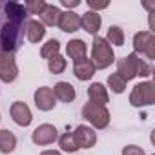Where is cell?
Listing matches in <instances>:
<instances>
[{
	"mask_svg": "<svg viewBox=\"0 0 155 155\" xmlns=\"http://www.w3.org/2000/svg\"><path fill=\"white\" fill-rule=\"evenodd\" d=\"M28 11L15 0H0V53H17L24 44Z\"/></svg>",
	"mask_w": 155,
	"mask_h": 155,
	"instance_id": "cell-1",
	"label": "cell"
},
{
	"mask_svg": "<svg viewBox=\"0 0 155 155\" xmlns=\"http://www.w3.org/2000/svg\"><path fill=\"white\" fill-rule=\"evenodd\" d=\"M95 66V69H106L115 62V51L113 48L106 42L104 37L95 35L93 42H91V58H90Z\"/></svg>",
	"mask_w": 155,
	"mask_h": 155,
	"instance_id": "cell-2",
	"label": "cell"
},
{
	"mask_svg": "<svg viewBox=\"0 0 155 155\" xmlns=\"http://www.w3.org/2000/svg\"><path fill=\"white\" fill-rule=\"evenodd\" d=\"M82 117L91 124L93 130H104L110 124V110L106 106L95 104V102H86L82 106Z\"/></svg>",
	"mask_w": 155,
	"mask_h": 155,
	"instance_id": "cell-3",
	"label": "cell"
},
{
	"mask_svg": "<svg viewBox=\"0 0 155 155\" xmlns=\"http://www.w3.org/2000/svg\"><path fill=\"white\" fill-rule=\"evenodd\" d=\"M133 53L146 57L148 62L155 58V37L151 31H137L133 35Z\"/></svg>",
	"mask_w": 155,
	"mask_h": 155,
	"instance_id": "cell-4",
	"label": "cell"
},
{
	"mask_svg": "<svg viewBox=\"0 0 155 155\" xmlns=\"http://www.w3.org/2000/svg\"><path fill=\"white\" fill-rule=\"evenodd\" d=\"M130 104L133 108L151 106L153 104V82L151 81H144V82L135 84L131 93H130Z\"/></svg>",
	"mask_w": 155,
	"mask_h": 155,
	"instance_id": "cell-5",
	"label": "cell"
},
{
	"mask_svg": "<svg viewBox=\"0 0 155 155\" xmlns=\"http://www.w3.org/2000/svg\"><path fill=\"white\" fill-rule=\"evenodd\" d=\"M140 62L142 58L135 53H130V55H124L122 58H119L117 62V73L122 77L126 82L133 81L135 77L139 75V68H140Z\"/></svg>",
	"mask_w": 155,
	"mask_h": 155,
	"instance_id": "cell-6",
	"label": "cell"
},
{
	"mask_svg": "<svg viewBox=\"0 0 155 155\" xmlns=\"http://www.w3.org/2000/svg\"><path fill=\"white\" fill-rule=\"evenodd\" d=\"M18 77V64L13 53H0V81L4 84H11Z\"/></svg>",
	"mask_w": 155,
	"mask_h": 155,
	"instance_id": "cell-7",
	"label": "cell"
},
{
	"mask_svg": "<svg viewBox=\"0 0 155 155\" xmlns=\"http://www.w3.org/2000/svg\"><path fill=\"white\" fill-rule=\"evenodd\" d=\"M58 139V130L53 126V124H40L33 130L31 133V140L37 144V146H48V144H53L55 140Z\"/></svg>",
	"mask_w": 155,
	"mask_h": 155,
	"instance_id": "cell-8",
	"label": "cell"
},
{
	"mask_svg": "<svg viewBox=\"0 0 155 155\" xmlns=\"http://www.w3.org/2000/svg\"><path fill=\"white\" fill-rule=\"evenodd\" d=\"M9 113H11L13 122L22 126V128H28L31 124V120H33V113H31L29 106L26 102H22V101H15L11 104V108H9Z\"/></svg>",
	"mask_w": 155,
	"mask_h": 155,
	"instance_id": "cell-9",
	"label": "cell"
},
{
	"mask_svg": "<svg viewBox=\"0 0 155 155\" xmlns=\"http://www.w3.org/2000/svg\"><path fill=\"white\" fill-rule=\"evenodd\" d=\"M73 133V139H75V142H77V146H79V150L81 148H93L95 144H97V131L91 128V126H77L75 128V131H71Z\"/></svg>",
	"mask_w": 155,
	"mask_h": 155,
	"instance_id": "cell-10",
	"label": "cell"
},
{
	"mask_svg": "<svg viewBox=\"0 0 155 155\" xmlns=\"http://www.w3.org/2000/svg\"><path fill=\"white\" fill-rule=\"evenodd\" d=\"M33 99H35V106L40 110V111H51L55 106H57V99L53 95V90L49 86H40L37 88V91L33 93Z\"/></svg>",
	"mask_w": 155,
	"mask_h": 155,
	"instance_id": "cell-11",
	"label": "cell"
},
{
	"mask_svg": "<svg viewBox=\"0 0 155 155\" xmlns=\"http://www.w3.org/2000/svg\"><path fill=\"white\" fill-rule=\"evenodd\" d=\"M58 28L64 33H75L81 29V15L75 11H62L58 18Z\"/></svg>",
	"mask_w": 155,
	"mask_h": 155,
	"instance_id": "cell-12",
	"label": "cell"
},
{
	"mask_svg": "<svg viewBox=\"0 0 155 155\" xmlns=\"http://www.w3.org/2000/svg\"><path fill=\"white\" fill-rule=\"evenodd\" d=\"M95 71H97V69H95L93 62H91L88 57H84V58H81V60L73 62V75H75L79 81H90V79H93Z\"/></svg>",
	"mask_w": 155,
	"mask_h": 155,
	"instance_id": "cell-13",
	"label": "cell"
},
{
	"mask_svg": "<svg viewBox=\"0 0 155 155\" xmlns=\"http://www.w3.org/2000/svg\"><path fill=\"white\" fill-rule=\"evenodd\" d=\"M44 37H46V26L37 18H29L26 22V38L31 44H38L42 42Z\"/></svg>",
	"mask_w": 155,
	"mask_h": 155,
	"instance_id": "cell-14",
	"label": "cell"
},
{
	"mask_svg": "<svg viewBox=\"0 0 155 155\" xmlns=\"http://www.w3.org/2000/svg\"><path fill=\"white\" fill-rule=\"evenodd\" d=\"M51 90H53L55 99H57V101H60V102H64V104H71V102L75 101V97H77L75 88H73L69 82H64V81L57 82Z\"/></svg>",
	"mask_w": 155,
	"mask_h": 155,
	"instance_id": "cell-15",
	"label": "cell"
},
{
	"mask_svg": "<svg viewBox=\"0 0 155 155\" xmlns=\"http://www.w3.org/2000/svg\"><path fill=\"white\" fill-rule=\"evenodd\" d=\"M88 99L90 102H95V104H101V106H106L110 102V93H108V88L101 82H91L88 86Z\"/></svg>",
	"mask_w": 155,
	"mask_h": 155,
	"instance_id": "cell-16",
	"label": "cell"
},
{
	"mask_svg": "<svg viewBox=\"0 0 155 155\" xmlns=\"http://www.w3.org/2000/svg\"><path fill=\"white\" fill-rule=\"evenodd\" d=\"M101 26H102V18H101V15L95 13V11H86V13L81 17V28H82L86 33L93 35V37L99 33Z\"/></svg>",
	"mask_w": 155,
	"mask_h": 155,
	"instance_id": "cell-17",
	"label": "cell"
},
{
	"mask_svg": "<svg viewBox=\"0 0 155 155\" xmlns=\"http://www.w3.org/2000/svg\"><path fill=\"white\" fill-rule=\"evenodd\" d=\"M86 53H88V44H86L82 38H73V40H69V42L66 44V55H68L73 62L84 58Z\"/></svg>",
	"mask_w": 155,
	"mask_h": 155,
	"instance_id": "cell-18",
	"label": "cell"
},
{
	"mask_svg": "<svg viewBox=\"0 0 155 155\" xmlns=\"http://www.w3.org/2000/svg\"><path fill=\"white\" fill-rule=\"evenodd\" d=\"M60 9L55 6V4H46V8L42 9V13L38 15L40 17V22L44 26H49V28H55L58 26V18H60Z\"/></svg>",
	"mask_w": 155,
	"mask_h": 155,
	"instance_id": "cell-19",
	"label": "cell"
},
{
	"mask_svg": "<svg viewBox=\"0 0 155 155\" xmlns=\"http://www.w3.org/2000/svg\"><path fill=\"white\" fill-rule=\"evenodd\" d=\"M17 148V137L9 130H0V153H11Z\"/></svg>",
	"mask_w": 155,
	"mask_h": 155,
	"instance_id": "cell-20",
	"label": "cell"
},
{
	"mask_svg": "<svg viewBox=\"0 0 155 155\" xmlns=\"http://www.w3.org/2000/svg\"><path fill=\"white\" fill-rule=\"evenodd\" d=\"M58 146L62 151H68V153H75V151H79V146H77L75 139H73V133L71 131H66L62 135H58Z\"/></svg>",
	"mask_w": 155,
	"mask_h": 155,
	"instance_id": "cell-21",
	"label": "cell"
},
{
	"mask_svg": "<svg viewBox=\"0 0 155 155\" xmlns=\"http://www.w3.org/2000/svg\"><path fill=\"white\" fill-rule=\"evenodd\" d=\"M106 42L113 48V46H122L124 44V29L120 26H110L108 35H106Z\"/></svg>",
	"mask_w": 155,
	"mask_h": 155,
	"instance_id": "cell-22",
	"label": "cell"
},
{
	"mask_svg": "<svg viewBox=\"0 0 155 155\" xmlns=\"http://www.w3.org/2000/svg\"><path fill=\"white\" fill-rule=\"evenodd\" d=\"M58 51H60V42H58L57 38H49L46 44H42V48H40V57L46 58V60H49V58H53L55 55H58Z\"/></svg>",
	"mask_w": 155,
	"mask_h": 155,
	"instance_id": "cell-23",
	"label": "cell"
},
{
	"mask_svg": "<svg viewBox=\"0 0 155 155\" xmlns=\"http://www.w3.org/2000/svg\"><path fill=\"white\" fill-rule=\"evenodd\" d=\"M126 84H128V82L122 79L119 73H111V75L108 77V88H110L113 93H117V95L126 91Z\"/></svg>",
	"mask_w": 155,
	"mask_h": 155,
	"instance_id": "cell-24",
	"label": "cell"
},
{
	"mask_svg": "<svg viewBox=\"0 0 155 155\" xmlns=\"http://www.w3.org/2000/svg\"><path fill=\"white\" fill-rule=\"evenodd\" d=\"M66 66H68V62H66V58H64L60 53L48 60V69H49V73H53V75H60V73L66 69Z\"/></svg>",
	"mask_w": 155,
	"mask_h": 155,
	"instance_id": "cell-25",
	"label": "cell"
},
{
	"mask_svg": "<svg viewBox=\"0 0 155 155\" xmlns=\"http://www.w3.org/2000/svg\"><path fill=\"white\" fill-rule=\"evenodd\" d=\"M46 0H28V2H24V8L28 11V15H40L42 9L46 8Z\"/></svg>",
	"mask_w": 155,
	"mask_h": 155,
	"instance_id": "cell-26",
	"label": "cell"
},
{
	"mask_svg": "<svg viewBox=\"0 0 155 155\" xmlns=\"http://www.w3.org/2000/svg\"><path fill=\"white\" fill-rule=\"evenodd\" d=\"M151 75H153V66H151L148 60L142 58L140 68H139V75H137V77H151Z\"/></svg>",
	"mask_w": 155,
	"mask_h": 155,
	"instance_id": "cell-27",
	"label": "cell"
},
{
	"mask_svg": "<svg viewBox=\"0 0 155 155\" xmlns=\"http://www.w3.org/2000/svg\"><path fill=\"white\" fill-rule=\"evenodd\" d=\"M122 155H146L144 150L140 146H135V144H128L122 148Z\"/></svg>",
	"mask_w": 155,
	"mask_h": 155,
	"instance_id": "cell-28",
	"label": "cell"
},
{
	"mask_svg": "<svg viewBox=\"0 0 155 155\" xmlns=\"http://www.w3.org/2000/svg\"><path fill=\"white\" fill-rule=\"evenodd\" d=\"M86 4H88L90 11H95V13H99L101 9H106L110 6V2H97V0H88Z\"/></svg>",
	"mask_w": 155,
	"mask_h": 155,
	"instance_id": "cell-29",
	"label": "cell"
},
{
	"mask_svg": "<svg viewBox=\"0 0 155 155\" xmlns=\"http://www.w3.org/2000/svg\"><path fill=\"white\" fill-rule=\"evenodd\" d=\"M60 4H62L68 11H71V9H73V8H77V6H81L79 0H60Z\"/></svg>",
	"mask_w": 155,
	"mask_h": 155,
	"instance_id": "cell-30",
	"label": "cell"
},
{
	"mask_svg": "<svg viewBox=\"0 0 155 155\" xmlns=\"http://www.w3.org/2000/svg\"><path fill=\"white\" fill-rule=\"evenodd\" d=\"M40 155H62L60 151H57V150H44Z\"/></svg>",
	"mask_w": 155,
	"mask_h": 155,
	"instance_id": "cell-31",
	"label": "cell"
},
{
	"mask_svg": "<svg viewBox=\"0 0 155 155\" xmlns=\"http://www.w3.org/2000/svg\"><path fill=\"white\" fill-rule=\"evenodd\" d=\"M0 120H2V117H0Z\"/></svg>",
	"mask_w": 155,
	"mask_h": 155,
	"instance_id": "cell-32",
	"label": "cell"
},
{
	"mask_svg": "<svg viewBox=\"0 0 155 155\" xmlns=\"http://www.w3.org/2000/svg\"><path fill=\"white\" fill-rule=\"evenodd\" d=\"M151 155H153V153H151Z\"/></svg>",
	"mask_w": 155,
	"mask_h": 155,
	"instance_id": "cell-33",
	"label": "cell"
}]
</instances>
